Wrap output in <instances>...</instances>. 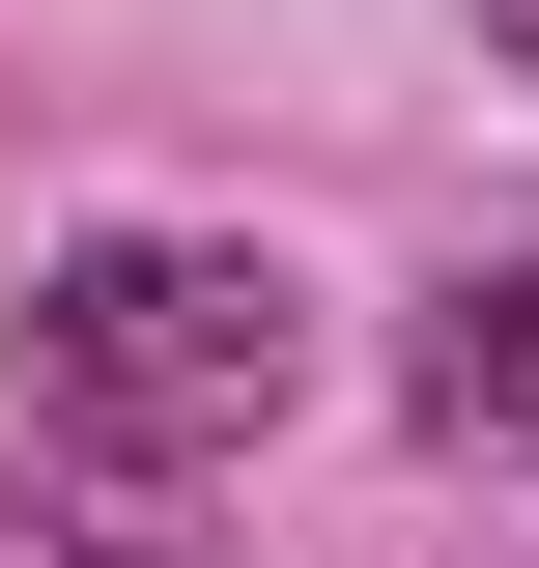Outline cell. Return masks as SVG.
<instances>
[{"label":"cell","instance_id":"3957f363","mask_svg":"<svg viewBox=\"0 0 539 568\" xmlns=\"http://www.w3.org/2000/svg\"><path fill=\"white\" fill-rule=\"evenodd\" d=\"M0 568H171V484L142 455H58V484H0Z\"/></svg>","mask_w":539,"mask_h":568},{"label":"cell","instance_id":"277c9868","mask_svg":"<svg viewBox=\"0 0 539 568\" xmlns=\"http://www.w3.org/2000/svg\"><path fill=\"white\" fill-rule=\"evenodd\" d=\"M482 29H511V58H539V0H482Z\"/></svg>","mask_w":539,"mask_h":568},{"label":"cell","instance_id":"7a4b0ae2","mask_svg":"<svg viewBox=\"0 0 539 568\" xmlns=\"http://www.w3.org/2000/svg\"><path fill=\"white\" fill-rule=\"evenodd\" d=\"M426 455H482V484H539V256H482L455 313H426Z\"/></svg>","mask_w":539,"mask_h":568},{"label":"cell","instance_id":"6da1fadb","mask_svg":"<svg viewBox=\"0 0 539 568\" xmlns=\"http://www.w3.org/2000/svg\"><path fill=\"white\" fill-rule=\"evenodd\" d=\"M29 398H58L85 455H142V484H200V455H256V426L313 398V284L227 256V227H85V256L29 284Z\"/></svg>","mask_w":539,"mask_h":568}]
</instances>
